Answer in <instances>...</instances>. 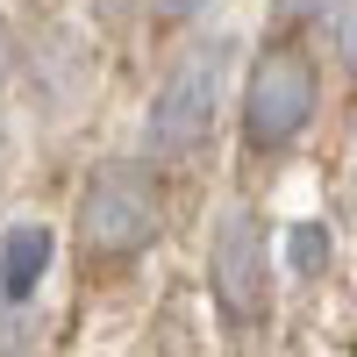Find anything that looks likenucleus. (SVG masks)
Listing matches in <instances>:
<instances>
[{
  "label": "nucleus",
  "instance_id": "obj_1",
  "mask_svg": "<svg viewBox=\"0 0 357 357\" xmlns=\"http://www.w3.org/2000/svg\"><path fill=\"white\" fill-rule=\"evenodd\" d=\"M165 229V193L143 165H100L79 193V243L93 257H136Z\"/></svg>",
  "mask_w": 357,
  "mask_h": 357
},
{
  "label": "nucleus",
  "instance_id": "obj_8",
  "mask_svg": "<svg viewBox=\"0 0 357 357\" xmlns=\"http://www.w3.org/2000/svg\"><path fill=\"white\" fill-rule=\"evenodd\" d=\"M321 8H336V0H272V15H286V22H314Z\"/></svg>",
  "mask_w": 357,
  "mask_h": 357
},
{
  "label": "nucleus",
  "instance_id": "obj_11",
  "mask_svg": "<svg viewBox=\"0 0 357 357\" xmlns=\"http://www.w3.org/2000/svg\"><path fill=\"white\" fill-rule=\"evenodd\" d=\"M0 79H8V22H0Z\"/></svg>",
  "mask_w": 357,
  "mask_h": 357
},
{
  "label": "nucleus",
  "instance_id": "obj_6",
  "mask_svg": "<svg viewBox=\"0 0 357 357\" xmlns=\"http://www.w3.org/2000/svg\"><path fill=\"white\" fill-rule=\"evenodd\" d=\"M286 257H293V272H301V279H314L321 264H329V229H321V222H301V229H293V243H286Z\"/></svg>",
  "mask_w": 357,
  "mask_h": 357
},
{
  "label": "nucleus",
  "instance_id": "obj_5",
  "mask_svg": "<svg viewBox=\"0 0 357 357\" xmlns=\"http://www.w3.org/2000/svg\"><path fill=\"white\" fill-rule=\"evenodd\" d=\"M43 272H50V229L43 222H15L0 236V301L29 307V293L43 286Z\"/></svg>",
  "mask_w": 357,
  "mask_h": 357
},
{
  "label": "nucleus",
  "instance_id": "obj_4",
  "mask_svg": "<svg viewBox=\"0 0 357 357\" xmlns=\"http://www.w3.org/2000/svg\"><path fill=\"white\" fill-rule=\"evenodd\" d=\"M314 122V65L301 50H264L243 86V136L250 151H286Z\"/></svg>",
  "mask_w": 357,
  "mask_h": 357
},
{
  "label": "nucleus",
  "instance_id": "obj_3",
  "mask_svg": "<svg viewBox=\"0 0 357 357\" xmlns=\"http://www.w3.org/2000/svg\"><path fill=\"white\" fill-rule=\"evenodd\" d=\"M222 107V43H200L193 57H178L165 72V86L151 93V114H143V151L151 158H186L207 143Z\"/></svg>",
  "mask_w": 357,
  "mask_h": 357
},
{
  "label": "nucleus",
  "instance_id": "obj_2",
  "mask_svg": "<svg viewBox=\"0 0 357 357\" xmlns=\"http://www.w3.org/2000/svg\"><path fill=\"white\" fill-rule=\"evenodd\" d=\"M207 286L229 329H257L272 307V243H264L257 207H222L215 243H207Z\"/></svg>",
  "mask_w": 357,
  "mask_h": 357
},
{
  "label": "nucleus",
  "instance_id": "obj_9",
  "mask_svg": "<svg viewBox=\"0 0 357 357\" xmlns=\"http://www.w3.org/2000/svg\"><path fill=\"white\" fill-rule=\"evenodd\" d=\"M151 8H158V22H193L207 0H151Z\"/></svg>",
  "mask_w": 357,
  "mask_h": 357
},
{
  "label": "nucleus",
  "instance_id": "obj_10",
  "mask_svg": "<svg viewBox=\"0 0 357 357\" xmlns=\"http://www.w3.org/2000/svg\"><path fill=\"white\" fill-rule=\"evenodd\" d=\"M336 43H343V65L357 72V8H343V29H336Z\"/></svg>",
  "mask_w": 357,
  "mask_h": 357
},
{
  "label": "nucleus",
  "instance_id": "obj_7",
  "mask_svg": "<svg viewBox=\"0 0 357 357\" xmlns=\"http://www.w3.org/2000/svg\"><path fill=\"white\" fill-rule=\"evenodd\" d=\"M29 336H36V321H29V307H8L0 301V357H22Z\"/></svg>",
  "mask_w": 357,
  "mask_h": 357
}]
</instances>
